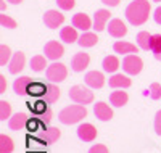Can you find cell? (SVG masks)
I'll list each match as a JSON object with an SVG mask.
<instances>
[{
    "label": "cell",
    "mask_w": 161,
    "mask_h": 153,
    "mask_svg": "<svg viewBox=\"0 0 161 153\" xmlns=\"http://www.w3.org/2000/svg\"><path fill=\"white\" fill-rule=\"evenodd\" d=\"M45 76L50 82H63L66 77H68V69H66V66L60 61H55V63H52L47 66L45 69Z\"/></svg>",
    "instance_id": "cell-5"
},
{
    "label": "cell",
    "mask_w": 161,
    "mask_h": 153,
    "mask_svg": "<svg viewBox=\"0 0 161 153\" xmlns=\"http://www.w3.org/2000/svg\"><path fill=\"white\" fill-rule=\"evenodd\" d=\"M32 79L28 77V76H19L18 79H15V82H13V90H15L16 95H26L28 94V89L31 86Z\"/></svg>",
    "instance_id": "cell-21"
},
{
    "label": "cell",
    "mask_w": 161,
    "mask_h": 153,
    "mask_svg": "<svg viewBox=\"0 0 161 153\" xmlns=\"http://www.w3.org/2000/svg\"><path fill=\"white\" fill-rule=\"evenodd\" d=\"M89 65H90V57H89V53H86V52L76 53L73 57V60H71V68H73V71H76V73H82L84 69H87Z\"/></svg>",
    "instance_id": "cell-13"
},
{
    "label": "cell",
    "mask_w": 161,
    "mask_h": 153,
    "mask_svg": "<svg viewBox=\"0 0 161 153\" xmlns=\"http://www.w3.org/2000/svg\"><path fill=\"white\" fill-rule=\"evenodd\" d=\"M44 53L48 60L57 61L64 55V47L58 42V40H50V42H47L45 47H44Z\"/></svg>",
    "instance_id": "cell-7"
},
{
    "label": "cell",
    "mask_w": 161,
    "mask_h": 153,
    "mask_svg": "<svg viewBox=\"0 0 161 153\" xmlns=\"http://www.w3.org/2000/svg\"><path fill=\"white\" fill-rule=\"evenodd\" d=\"M44 23H45L47 27H50V29H58V27L64 23V15L58 10H48L44 15Z\"/></svg>",
    "instance_id": "cell-9"
},
{
    "label": "cell",
    "mask_w": 161,
    "mask_h": 153,
    "mask_svg": "<svg viewBox=\"0 0 161 153\" xmlns=\"http://www.w3.org/2000/svg\"><path fill=\"white\" fill-rule=\"evenodd\" d=\"M108 32L111 37L114 39H121V37H124L127 34V26L124 24L123 20H119V18H113L110 23H108Z\"/></svg>",
    "instance_id": "cell-11"
},
{
    "label": "cell",
    "mask_w": 161,
    "mask_h": 153,
    "mask_svg": "<svg viewBox=\"0 0 161 153\" xmlns=\"http://www.w3.org/2000/svg\"><path fill=\"white\" fill-rule=\"evenodd\" d=\"M121 63H119V58L116 57V55H108V57L103 58V63H102V68L105 73H111L114 74L118 69H119Z\"/></svg>",
    "instance_id": "cell-22"
},
{
    "label": "cell",
    "mask_w": 161,
    "mask_h": 153,
    "mask_svg": "<svg viewBox=\"0 0 161 153\" xmlns=\"http://www.w3.org/2000/svg\"><path fill=\"white\" fill-rule=\"evenodd\" d=\"M7 87H8V84H7L5 76L0 74V94H5V92H7Z\"/></svg>",
    "instance_id": "cell-39"
},
{
    "label": "cell",
    "mask_w": 161,
    "mask_h": 153,
    "mask_svg": "<svg viewBox=\"0 0 161 153\" xmlns=\"http://www.w3.org/2000/svg\"><path fill=\"white\" fill-rule=\"evenodd\" d=\"M26 66V57H24V53L23 52H16V53H13V57L8 63V71L11 74H19L23 69Z\"/></svg>",
    "instance_id": "cell-14"
},
{
    "label": "cell",
    "mask_w": 161,
    "mask_h": 153,
    "mask_svg": "<svg viewBox=\"0 0 161 153\" xmlns=\"http://www.w3.org/2000/svg\"><path fill=\"white\" fill-rule=\"evenodd\" d=\"M97 42H98L97 34H93V32H90V31L82 32V34L79 36V40H77V44H79L80 47H84V48H87V47H93Z\"/></svg>",
    "instance_id": "cell-23"
},
{
    "label": "cell",
    "mask_w": 161,
    "mask_h": 153,
    "mask_svg": "<svg viewBox=\"0 0 161 153\" xmlns=\"http://www.w3.org/2000/svg\"><path fill=\"white\" fill-rule=\"evenodd\" d=\"M0 10H5V0H0Z\"/></svg>",
    "instance_id": "cell-43"
},
{
    "label": "cell",
    "mask_w": 161,
    "mask_h": 153,
    "mask_svg": "<svg viewBox=\"0 0 161 153\" xmlns=\"http://www.w3.org/2000/svg\"><path fill=\"white\" fill-rule=\"evenodd\" d=\"M123 69H124V73L127 76H137L143 69V61L136 53L124 55V58H123Z\"/></svg>",
    "instance_id": "cell-4"
},
{
    "label": "cell",
    "mask_w": 161,
    "mask_h": 153,
    "mask_svg": "<svg viewBox=\"0 0 161 153\" xmlns=\"http://www.w3.org/2000/svg\"><path fill=\"white\" fill-rule=\"evenodd\" d=\"M45 92H47V84H44V82H31L28 89V94L32 97H44Z\"/></svg>",
    "instance_id": "cell-28"
},
{
    "label": "cell",
    "mask_w": 161,
    "mask_h": 153,
    "mask_svg": "<svg viewBox=\"0 0 161 153\" xmlns=\"http://www.w3.org/2000/svg\"><path fill=\"white\" fill-rule=\"evenodd\" d=\"M110 18H111L110 10H106V8L97 10L95 13H93V27H92V29H95L97 32L105 31L106 27H108V23L111 21Z\"/></svg>",
    "instance_id": "cell-6"
},
{
    "label": "cell",
    "mask_w": 161,
    "mask_h": 153,
    "mask_svg": "<svg viewBox=\"0 0 161 153\" xmlns=\"http://www.w3.org/2000/svg\"><path fill=\"white\" fill-rule=\"evenodd\" d=\"M153 20H155V23H156V24H159V26H161V5H159V7H156V10L153 11Z\"/></svg>",
    "instance_id": "cell-38"
},
{
    "label": "cell",
    "mask_w": 161,
    "mask_h": 153,
    "mask_svg": "<svg viewBox=\"0 0 161 153\" xmlns=\"http://www.w3.org/2000/svg\"><path fill=\"white\" fill-rule=\"evenodd\" d=\"M93 115H95L97 119H100L103 122L111 121L113 119V108L105 102H97L93 105Z\"/></svg>",
    "instance_id": "cell-10"
},
{
    "label": "cell",
    "mask_w": 161,
    "mask_h": 153,
    "mask_svg": "<svg viewBox=\"0 0 161 153\" xmlns=\"http://www.w3.org/2000/svg\"><path fill=\"white\" fill-rule=\"evenodd\" d=\"M153 2H158V3H161V0H153Z\"/></svg>",
    "instance_id": "cell-44"
},
{
    "label": "cell",
    "mask_w": 161,
    "mask_h": 153,
    "mask_svg": "<svg viewBox=\"0 0 161 153\" xmlns=\"http://www.w3.org/2000/svg\"><path fill=\"white\" fill-rule=\"evenodd\" d=\"M15 150V145H13V139L8 137L7 134L0 135V153H11Z\"/></svg>",
    "instance_id": "cell-30"
},
{
    "label": "cell",
    "mask_w": 161,
    "mask_h": 153,
    "mask_svg": "<svg viewBox=\"0 0 161 153\" xmlns=\"http://www.w3.org/2000/svg\"><path fill=\"white\" fill-rule=\"evenodd\" d=\"M73 26L76 29H80L82 32H86L90 27H93V20H90L86 13H76L73 16Z\"/></svg>",
    "instance_id": "cell-16"
},
{
    "label": "cell",
    "mask_w": 161,
    "mask_h": 153,
    "mask_svg": "<svg viewBox=\"0 0 161 153\" xmlns=\"http://www.w3.org/2000/svg\"><path fill=\"white\" fill-rule=\"evenodd\" d=\"M57 5L60 10H64V11H68V10H73L76 2L74 0H57Z\"/></svg>",
    "instance_id": "cell-35"
},
{
    "label": "cell",
    "mask_w": 161,
    "mask_h": 153,
    "mask_svg": "<svg viewBox=\"0 0 161 153\" xmlns=\"http://www.w3.org/2000/svg\"><path fill=\"white\" fill-rule=\"evenodd\" d=\"M29 122V118L26 113H15L8 119V128L11 131H24Z\"/></svg>",
    "instance_id": "cell-15"
},
{
    "label": "cell",
    "mask_w": 161,
    "mask_h": 153,
    "mask_svg": "<svg viewBox=\"0 0 161 153\" xmlns=\"http://www.w3.org/2000/svg\"><path fill=\"white\" fill-rule=\"evenodd\" d=\"M60 137H61V131L58 128H48V129H45V132H42V135H40L42 142H45V144L57 142Z\"/></svg>",
    "instance_id": "cell-24"
},
{
    "label": "cell",
    "mask_w": 161,
    "mask_h": 153,
    "mask_svg": "<svg viewBox=\"0 0 161 153\" xmlns=\"http://www.w3.org/2000/svg\"><path fill=\"white\" fill-rule=\"evenodd\" d=\"M87 153H110V150H108V147L103 145V144H95V145H92L89 148Z\"/></svg>",
    "instance_id": "cell-36"
},
{
    "label": "cell",
    "mask_w": 161,
    "mask_h": 153,
    "mask_svg": "<svg viewBox=\"0 0 161 153\" xmlns=\"http://www.w3.org/2000/svg\"><path fill=\"white\" fill-rule=\"evenodd\" d=\"M129 100V95L127 92H124V89H114V92L110 94V103L116 108L124 106Z\"/></svg>",
    "instance_id": "cell-19"
},
{
    "label": "cell",
    "mask_w": 161,
    "mask_h": 153,
    "mask_svg": "<svg viewBox=\"0 0 161 153\" xmlns=\"http://www.w3.org/2000/svg\"><path fill=\"white\" fill-rule=\"evenodd\" d=\"M11 118V105L5 100L0 102V121H7Z\"/></svg>",
    "instance_id": "cell-32"
},
{
    "label": "cell",
    "mask_w": 161,
    "mask_h": 153,
    "mask_svg": "<svg viewBox=\"0 0 161 153\" xmlns=\"http://www.w3.org/2000/svg\"><path fill=\"white\" fill-rule=\"evenodd\" d=\"M60 99V89L53 84H47V92H45V95H44V100L47 102V103H53V102H57Z\"/></svg>",
    "instance_id": "cell-26"
},
{
    "label": "cell",
    "mask_w": 161,
    "mask_h": 153,
    "mask_svg": "<svg viewBox=\"0 0 161 153\" xmlns=\"http://www.w3.org/2000/svg\"><path fill=\"white\" fill-rule=\"evenodd\" d=\"M108 84L111 89H127L130 87L132 81L129 79L127 74H119V73H114L110 79H108Z\"/></svg>",
    "instance_id": "cell-17"
},
{
    "label": "cell",
    "mask_w": 161,
    "mask_h": 153,
    "mask_svg": "<svg viewBox=\"0 0 161 153\" xmlns=\"http://www.w3.org/2000/svg\"><path fill=\"white\" fill-rule=\"evenodd\" d=\"M87 116V108L86 105H68L64 106L60 113H58V119L63 124H77Z\"/></svg>",
    "instance_id": "cell-2"
},
{
    "label": "cell",
    "mask_w": 161,
    "mask_h": 153,
    "mask_svg": "<svg viewBox=\"0 0 161 153\" xmlns=\"http://www.w3.org/2000/svg\"><path fill=\"white\" fill-rule=\"evenodd\" d=\"M0 24H2V27H8V29H15L16 27V21L10 18L8 15H0Z\"/></svg>",
    "instance_id": "cell-34"
},
{
    "label": "cell",
    "mask_w": 161,
    "mask_h": 153,
    "mask_svg": "<svg viewBox=\"0 0 161 153\" xmlns=\"http://www.w3.org/2000/svg\"><path fill=\"white\" fill-rule=\"evenodd\" d=\"M150 44H152V34L147 31H140L137 34V45L142 50H150Z\"/></svg>",
    "instance_id": "cell-29"
},
{
    "label": "cell",
    "mask_w": 161,
    "mask_h": 153,
    "mask_svg": "<svg viewBox=\"0 0 161 153\" xmlns=\"http://www.w3.org/2000/svg\"><path fill=\"white\" fill-rule=\"evenodd\" d=\"M102 3L106 7H118L121 3V0H102Z\"/></svg>",
    "instance_id": "cell-41"
},
{
    "label": "cell",
    "mask_w": 161,
    "mask_h": 153,
    "mask_svg": "<svg viewBox=\"0 0 161 153\" xmlns=\"http://www.w3.org/2000/svg\"><path fill=\"white\" fill-rule=\"evenodd\" d=\"M77 137L80 139L82 142H93L97 139L98 132L95 129V126L90 122H82V124H79V128H77Z\"/></svg>",
    "instance_id": "cell-8"
},
{
    "label": "cell",
    "mask_w": 161,
    "mask_h": 153,
    "mask_svg": "<svg viewBox=\"0 0 161 153\" xmlns=\"http://www.w3.org/2000/svg\"><path fill=\"white\" fill-rule=\"evenodd\" d=\"M150 52L153 57L161 61V34H153L152 36V44H150Z\"/></svg>",
    "instance_id": "cell-27"
},
{
    "label": "cell",
    "mask_w": 161,
    "mask_h": 153,
    "mask_svg": "<svg viewBox=\"0 0 161 153\" xmlns=\"http://www.w3.org/2000/svg\"><path fill=\"white\" fill-rule=\"evenodd\" d=\"M153 128H155V132H156L158 135H161V110H159V111H156V115H155Z\"/></svg>",
    "instance_id": "cell-37"
},
{
    "label": "cell",
    "mask_w": 161,
    "mask_h": 153,
    "mask_svg": "<svg viewBox=\"0 0 161 153\" xmlns=\"http://www.w3.org/2000/svg\"><path fill=\"white\" fill-rule=\"evenodd\" d=\"M60 39L63 40L64 44H74L79 40V34H77V29L73 26H64L61 27V31H60Z\"/></svg>",
    "instance_id": "cell-20"
},
{
    "label": "cell",
    "mask_w": 161,
    "mask_h": 153,
    "mask_svg": "<svg viewBox=\"0 0 161 153\" xmlns=\"http://www.w3.org/2000/svg\"><path fill=\"white\" fill-rule=\"evenodd\" d=\"M31 65V69L36 73H40V71H44V69H47V57H44V55H36V57L31 58L29 61Z\"/></svg>",
    "instance_id": "cell-25"
},
{
    "label": "cell",
    "mask_w": 161,
    "mask_h": 153,
    "mask_svg": "<svg viewBox=\"0 0 161 153\" xmlns=\"http://www.w3.org/2000/svg\"><path fill=\"white\" fill-rule=\"evenodd\" d=\"M148 94L153 100H159L161 99V84H158V82H153V84H150L148 87Z\"/></svg>",
    "instance_id": "cell-33"
},
{
    "label": "cell",
    "mask_w": 161,
    "mask_h": 153,
    "mask_svg": "<svg viewBox=\"0 0 161 153\" xmlns=\"http://www.w3.org/2000/svg\"><path fill=\"white\" fill-rule=\"evenodd\" d=\"M86 81V86L89 89H102L105 86V76L103 73L97 71V69H93V71H89L84 77Z\"/></svg>",
    "instance_id": "cell-12"
},
{
    "label": "cell",
    "mask_w": 161,
    "mask_h": 153,
    "mask_svg": "<svg viewBox=\"0 0 161 153\" xmlns=\"http://www.w3.org/2000/svg\"><path fill=\"white\" fill-rule=\"evenodd\" d=\"M152 11V5L148 0H134L126 7V20L132 26H142L147 23Z\"/></svg>",
    "instance_id": "cell-1"
},
{
    "label": "cell",
    "mask_w": 161,
    "mask_h": 153,
    "mask_svg": "<svg viewBox=\"0 0 161 153\" xmlns=\"http://www.w3.org/2000/svg\"><path fill=\"white\" fill-rule=\"evenodd\" d=\"M69 99L77 105H90L93 102V92L84 86H73L69 89Z\"/></svg>",
    "instance_id": "cell-3"
},
{
    "label": "cell",
    "mask_w": 161,
    "mask_h": 153,
    "mask_svg": "<svg viewBox=\"0 0 161 153\" xmlns=\"http://www.w3.org/2000/svg\"><path fill=\"white\" fill-rule=\"evenodd\" d=\"M7 2H10V3H13V5H19L23 0H7Z\"/></svg>",
    "instance_id": "cell-42"
},
{
    "label": "cell",
    "mask_w": 161,
    "mask_h": 153,
    "mask_svg": "<svg viewBox=\"0 0 161 153\" xmlns=\"http://www.w3.org/2000/svg\"><path fill=\"white\" fill-rule=\"evenodd\" d=\"M139 45H134L130 42H126V40H116L113 44V50L114 53H119V55H130V53H137L139 52Z\"/></svg>",
    "instance_id": "cell-18"
},
{
    "label": "cell",
    "mask_w": 161,
    "mask_h": 153,
    "mask_svg": "<svg viewBox=\"0 0 161 153\" xmlns=\"http://www.w3.org/2000/svg\"><path fill=\"white\" fill-rule=\"evenodd\" d=\"M40 116H42V121L47 124V122H50V119H52V110L50 108H47L45 111H44V113L42 115H40Z\"/></svg>",
    "instance_id": "cell-40"
},
{
    "label": "cell",
    "mask_w": 161,
    "mask_h": 153,
    "mask_svg": "<svg viewBox=\"0 0 161 153\" xmlns=\"http://www.w3.org/2000/svg\"><path fill=\"white\" fill-rule=\"evenodd\" d=\"M11 57H13L11 48H10L8 45H5V44L0 45V65H2V66H7V65L10 63Z\"/></svg>",
    "instance_id": "cell-31"
}]
</instances>
